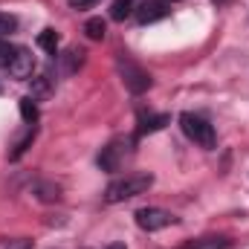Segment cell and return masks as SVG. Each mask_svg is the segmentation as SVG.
<instances>
[{"label":"cell","mask_w":249,"mask_h":249,"mask_svg":"<svg viewBox=\"0 0 249 249\" xmlns=\"http://www.w3.org/2000/svg\"><path fill=\"white\" fill-rule=\"evenodd\" d=\"M180 127L188 139L200 148H214V127L206 122L203 116H194V113H183L180 116Z\"/></svg>","instance_id":"cell-2"},{"label":"cell","mask_w":249,"mask_h":249,"mask_svg":"<svg viewBox=\"0 0 249 249\" xmlns=\"http://www.w3.org/2000/svg\"><path fill=\"white\" fill-rule=\"evenodd\" d=\"M119 72H122L124 87H127L130 93H136V96L151 87V75H148L139 64H133L130 58H119Z\"/></svg>","instance_id":"cell-4"},{"label":"cell","mask_w":249,"mask_h":249,"mask_svg":"<svg viewBox=\"0 0 249 249\" xmlns=\"http://www.w3.org/2000/svg\"><path fill=\"white\" fill-rule=\"evenodd\" d=\"M96 3H99V0H67V6L75 9V12H78V9H90V6H96Z\"/></svg>","instance_id":"cell-20"},{"label":"cell","mask_w":249,"mask_h":249,"mask_svg":"<svg viewBox=\"0 0 249 249\" xmlns=\"http://www.w3.org/2000/svg\"><path fill=\"white\" fill-rule=\"evenodd\" d=\"M35 133H38V127H35V124H29V130H26V136H23V139H20V142L15 145V151H12L9 157H12V160H18V157H20V154H23V151H26V148L32 145V139H35Z\"/></svg>","instance_id":"cell-17"},{"label":"cell","mask_w":249,"mask_h":249,"mask_svg":"<svg viewBox=\"0 0 249 249\" xmlns=\"http://www.w3.org/2000/svg\"><path fill=\"white\" fill-rule=\"evenodd\" d=\"M122 154H124V142L122 139H113L110 145L102 148V154H99V168H102V171H119Z\"/></svg>","instance_id":"cell-7"},{"label":"cell","mask_w":249,"mask_h":249,"mask_svg":"<svg viewBox=\"0 0 249 249\" xmlns=\"http://www.w3.org/2000/svg\"><path fill=\"white\" fill-rule=\"evenodd\" d=\"M171 122L165 113H157V116H145L142 122H139V133H154V130H162L165 124Z\"/></svg>","instance_id":"cell-10"},{"label":"cell","mask_w":249,"mask_h":249,"mask_svg":"<svg viewBox=\"0 0 249 249\" xmlns=\"http://www.w3.org/2000/svg\"><path fill=\"white\" fill-rule=\"evenodd\" d=\"M133 15V0H113L110 3V18L113 20H124Z\"/></svg>","instance_id":"cell-14"},{"label":"cell","mask_w":249,"mask_h":249,"mask_svg":"<svg viewBox=\"0 0 249 249\" xmlns=\"http://www.w3.org/2000/svg\"><path fill=\"white\" fill-rule=\"evenodd\" d=\"M165 3H174V0H165Z\"/></svg>","instance_id":"cell-24"},{"label":"cell","mask_w":249,"mask_h":249,"mask_svg":"<svg viewBox=\"0 0 249 249\" xmlns=\"http://www.w3.org/2000/svg\"><path fill=\"white\" fill-rule=\"evenodd\" d=\"M105 32H107V23H105L102 18H90V20L84 23V35H87L90 41H102Z\"/></svg>","instance_id":"cell-11"},{"label":"cell","mask_w":249,"mask_h":249,"mask_svg":"<svg viewBox=\"0 0 249 249\" xmlns=\"http://www.w3.org/2000/svg\"><path fill=\"white\" fill-rule=\"evenodd\" d=\"M12 55H15V47H9V44L0 38V67H9V64H12Z\"/></svg>","instance_id":"cell-19"},{"label":"cell","mask_w":249,"mask_h":249,"mask_svg":"<svg viewBox=\"0 0 249 249\" xmlns=\"http://www.w3.org/2000/svg\"><path fill=\"white\" fill-rule=\"evenodd\" d=\"M107 249H127V247H124V244H110Z\"/></svg>","instance_id":"cell-22"},{"label":"cell","mask_w":249,"mask_h":249,"mask_svg":"<svg viewBox=\"0 0 249 249\" xmlns=\"http://www.w3.org/2000/svg\"><path fill=\"white\" fill-rule=\"evenodd\" d=\"M212 3H214V6H226L229 0H212Z\"/></svg>","instance_id":"cell-23"},{"label":"cell","mask_w":249,"mask_h":249,"mask_svg":"<svg viewBox=\"0 0 249 249\" xmlns=\"http://www.w3.org/2000/svg\"><path fill=\"white\" fill-rule=\"evenodd\" d=\"M6 70H9V75L18 78V81H32V75H35V55H32V50L15 47L12 64H9Z\"/></svg>","instance_id":"cell-5"},{"label":"cell","mask_w":249,"mask_h":249,"mask_svg":"<svg viewBox=\"0 0 249 249\" xmlns=\"http://www.w3.org/2000/svg\"><path fill=\"white\" fill-rule=\"evenodd\" d=\"M15 29H18V18H15V15H9V12H0V38L12 35Z\"/></svg>","instance_id":"cell-18"},{"label":"cell","mask_w":249,"mask_h":249,"mask_svg":"<svg viewBox=\"0 0 249 249\" xmlns=\"http://www.w3.org/2000/svg\"><path fill=\"white\" fill-rule=\"evenodd\" d=\"M168 3L165 0H145L139 9H133V15H136V20L145 26V23H154V20H162V18H168Z\"/></svg>","instance_id":"cell-6"},{"label":"cell","mask_w":249,"mask_h":249,"mask_svg":"<svg viewBox=\"0 0 249 249\" xmlns=\"http://www.w3.org/2000/svg\"><path fill=\"white\" fill-rule=\"evenodd\" d=\"M81 64H84V50H75V47H70V50H67V55H64V72L70 75V72H75Z\"/></svg>","instance_id":"cell-13"},{"label":"cell","mask_w":249,"mask_h":249,"mask_svg":"<svg viewBox=\"0 0 249 249\" xmlns=\"http://www.w3.org/2000/svg\"><path fill=\"white\" fill-rule=\"evenodd\" d=\"M174 223H177V217H174L171 212H165V209L148 206V209H139V212H136V226L145 229V232H160V229H168V226H174Z\"/></svg>","instance_id":"cell-3"},{"label":"cell","mask_w":249,"mask_h":249,"mask_svg":"<svg viewBox=\"0 0 249 249\" xmlns=\"http://www.w3.org/2000/svg\"><path fill=\"white\" fill-rule=\"evenodd\" d=\"M35 194H38V200L53 203V200H58V197H61V188L53 186V183H38V186H35Z\"/></svg>","instance_id":"cell-15"},{"label":"cell","mask_w":249,"mask_h":249,"mask_svg":"<svg viewBox=\"0 0 249 249\" xmlns=\"http://www.w3.org/2000/svg\"><path fill=\"white\" fill-rule=\"evenodd\" d=\"M53 93V78L50 75H32V99L41 102Z\"/></svg>","instance_id":"cell-8"},{"label":"cell","mask_w":249,"mask_h":249,"mask_svg":"<svg viewBox=\"0 0 249 249\" xmlns=\"http://www.w3.org/2000/svg\"><path fill=\"white\" fill-rule=\"evenodd\" d=\"M6 249H29V241H23V238H20L18 244H6Z\"/></svg>","instance_id":"cell-21"},{"label":"cell","mask_w":249,"mask_h":249,"mask_svg":"<svg viewBox=\"0 0 249 249\" xmlns=\"http://www.w3.org/2000/svg\"><path fill=\"white\" fill-rule=\"evenodd\" d=\"M20 116H23V122H26V124L38 122V107H35V99H32V96L20 99Z\"/></svg>","instance_id":"cell-16"},{"label":"cell","mask_w":249,"mask_h":249,"mask_svg":"<svg viewBox=\"0 0 249 249\" xmlns=\"http://www.w3.org/2000/svg\"><path fill=\"white\" fill-rule=\"evenodd\" d=\"M38 47H41L44 53L55 55V50H58V32H55V29H44V32L38 35Z\"/></svg>","instance_id":"cell-12"},{"label":"cell","mask_w":249,"mask_h":249,"mask_svg":"<svg viewBox=\"0 0 249 249\" xmlns=\"http://www.w3.org/2000/svg\"><path fill=\"white\" fill-rule=\"evenodd\" d=\"M151 186H154V177H151V174H127V177H119V180H113V183L107 186L105 203L130 200V197H136V194H145Z\"/></svg>","instance_id":"cell-1"},{"label":"cell","mask_w":249,"mask_h":249,"mask_svg":"<svg viewBox=\"0 0 249 249\" xmlns=\"http://www.w3.org/2000/svg\"><path fill=\"white\" fill-rule=\"evenodd\" d=\"M229 247H232V241H226V238H200V241L186 244L183 249H229Z\"/></svg>","instance_id":"cell-9"}]
</instances>
